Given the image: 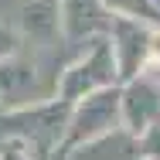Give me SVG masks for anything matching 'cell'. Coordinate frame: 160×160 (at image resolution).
Segmentation results:
<instances>
[{"instance_id":"cell-11","label":"cell","mask_w":160,"mask_h":160,"mask_svg":"<svg viewBox=\"0 0 160 160\" xmlns=\"http://www.w3.org/2000/svg\"><path fill=\"white\" fill-rule=\"evenodd\" d=\"M14 44H17V41H14V34L7 31V28H0V58H7V55L14 51Z\"/></svg>"},{"instance_id":"cell-5","label":"cell","mask_w":160,"mask_h":160,"mask_svg":"<svg viewBox=\"0 0 160 160\" xmlns=\"http://www.w3.org/2000/svg\"><path fill=\"white\" fill-rule=\"evenodd\" d=\"M119 102H123V119L129 123L133 133L147 129L160 116V92H157L153 82H133L119 96Z\"/></svg>"},{"instance_id":"cell-13","label":"cell","mask_w":160,"mask_h":160,"mask_svg":"<svg viewBox=\"0 0 160 160\" xmlns=\"http://www.w3.org/2000/svg\"><path fill=\"white\" fill-rule=\"evenodd\" d=\"M3 160H24V153H17V150H10V153H3Z\"/></svg>"},{"instance_id":"cell-10","label":"cell","mask_w":160,"mask_h":160,"mask_svg":"<svg viewBox=\"0 0 160 160\" xmlns=\"http://www.w3.org/2000/svg\"><path fill=\"white\" fill-rule=\"evenodd\" d=\"M140 150H143V157H147V160H160V116L147 126V136H143Z\"/></svg>"},{"instance_id":"cell-2","label":"cell","mask_w":160,"mask_h":160,"mask_svg":"<svg viewBox=\"0 0 160 160\" xmlns=\"http://www.w3.org/2000/svg\"><path fill=\"white\" fill-rule=\"evenodd\" d=\"M119 112H123V102H119V92L116 89L112 92L109 89H99L96 96H85V102L72 116L68 140L72 143H85V140H96L102 133H109V129L116 126Z\"/></svg>"},{"instance_id":"cell-12","label":"cell","mask_w":160,"mask_h":160,"mask_svg":"<svg viewBox=\"0 0 160 160\" xmlns=\"http://www.w3.org/2000/svg\"><path fill=\"white\" fill-rule=\"evenodd\" d=\"M150 51L160 58V34H150Z\"/></svg>"},{"instance_id":"cell-1","label":"cell","mask_w":160,"mask_h":160,"mask_svg":"<svg viewBox=\"0 0 160 160\" xmlns=\"http://www.w3.org/2000/svg\"><path fill=\"white\" fill-rule=\"evenodd\" d=\"M112 72H116L112 44H109V41H92V51L65 72L58 92H62L65 102L82 99V96H89V92H96V89H106V85L112 82Z\"/></svg>"},{"instance_id":"cell-3","label":"cell","mask_w":160,"mask_h":160,"mask_svg":"<svg viewBox=\"0 0 160 160\" xmlns=\"http://www.w3.org/2000/svg\"><path fill=\"white\" fill-rule=\"evenodd\" d=\"M68 116V106H41V109H24V112H10L0 119V133H14V136H34L38 147H48L51 136H58Z\"/></svg>"},{"instance_id":"cell-6","label":"cell","mask_w":160,"mask_h":160,"mask_svg":"<svg viewBox=\"0 0 160 160\" xmlns=\"http://www.w3.org/2000/svg\"><path fill=\"white\" fill-rule=\"evenodd\" d=\"M62 24L68 38H89L96 31L112 28L102 14V0H65L62 10Z\"/></svg>"},{"instance_id":"cell-9","label":"cell","mask_w":160,"mask_h":160,"mask_svg":"<svg viewBox=\"0 0 160 160\" xmlns=\"http://www.w3.org/2000/svg\"><path fill=\"white\" fill-rule=\"evenodd\" d=\"M106 7L112 14L133 17V21H157V7L150 0H106Z\"/></svg>"},{"instance_id":"cell-4","label":"cell","mask_w":160,"mask_h":160,"mask_svg":"<svg viewBox=\"0 0 160 160\" xmlns=\"http://www.w3.org/2000/svg\"><path fill=\"white\" fill-rule=\"evenodd\" d=\"M112 38H116V44H112V55L119 58V72H123V78H133L136 72H140V65L143 58L150 55V34L140 28V21H116L112 28Z\"/></svg>"},{"instance_id":"cell-8","label":"cell","mask_w":160,"mask_h":160,"mask_svg":"<svg viewBox=\"0 0 160 160\" xmlns=\"http://www.w3.org/2000/svg\"><path fill=\"white\" fill-rule=\"evenodd\" d=\"M24 28H28V34H34V38H51V34L58 31V10H55V3H51V0L31 3V7L24 10Z\"/></svg>"},{"instance_id":"cell-7","label":"cell","mask_w":160,"mask_h":160,"mask_svg":"<svg viewBox=\"0 0 160 160\" xmlns=\"http://www.w3.org/2000/svg\"><path fill=\"white\" fill-rule=\"evenodd\" d=\"M140 157V143H133L129 133H102L96 140H85V147H78V153L72 160H136Z\"/></svg>"}]
</instances>
